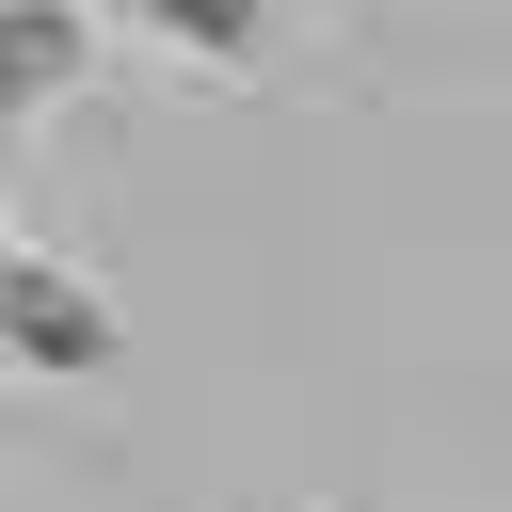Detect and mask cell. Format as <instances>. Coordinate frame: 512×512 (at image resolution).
<instances>
[{
	"label": "cell",
	"mask_w": 512,
	"mask_h": 512,
	"mask_svg": "<svg viewBox=\"0 0 512 512\" xmlns=\"http://www.w3.org/2000/svg\"><path fill=\"white\" fill-rule=\"evenodd\" d=\"M128 352V320L64 272V256H32V240H0V368H32V384H80V368H112Z\"/></svg>",
	"instance_id": "1"
},
{
	"label": "cell",
	"mask_w": 512,
	"mask_h": 512,
	"mask_svg": "<svg viewBox=\"0 0 512 512\" xmlns=\"http://www.w3.org/2000/svg\"><path fill=\"white\" fill-rule=\"evenodd\" d=\"M80 64H96V16H80V0H0V144H16L32 112H64Z\"/></svg>",
	"instance_id": "2"
},
{
	"label": "cell",
	"mask_w": 512,
	"mask_h": 512,
	"mask_svg": "<svg viewBox=\"0 0 512 512\" xmlns=\"http://www.w3.org/2000/svg\"><path fill=\"white\" fill-rule=\"evenodd\" d=\"M80 16H128V32H160L192 64H256L272 48V0H80Z\"/></svg>",
	"instance_id": "3"
}]
</instances>
